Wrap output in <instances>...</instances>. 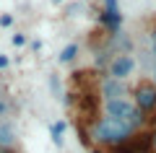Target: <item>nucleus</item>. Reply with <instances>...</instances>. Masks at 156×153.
Here are the masks:
<instances>
[{
  "instance_id": "nucleus-7",
  "label": "nucleus",
  "mask_w": 156,
  "mask_h": 153,
  "mask_svg": "<svg viewBox=\"0 0 156 153\" xmlns=\"http://www.w3.org/2000/svg\"><path fill=\"white\" fill-rule=\"evenodd\" d=\"M65 120H60V122H52L50 125V135H52V140L57 143V145H62V132H65Z\"/></svg>"
},
{
  "instance_id": "nucleus-16",
  "label": "nucleus",
  "mask_w": 156,
  "mask_h": 153,
  "mask_svg": "<svg viewBox=\"0 0 156 153\" xmlns=\"http://www.w3.org/2000/svg\"><path fill=\"white\" fill-rule=\"evenodd\" d=\"M0 114H5V104L3 101H0Z\"/></svg>"
},
{
  "instance_id": "nucleus-8",
  "label": "nucleus",
  "mask_w": 156,
  "mask_h": 153,
  "mask_svg": "<svg viewBox=\"0 0 156 153\" xmlns=\"http://www.w3.org/2000/svg\"><path fill=\"white\" fill-rule=\"evenodd\" d=\"M76 55H78V42H70L60 52V62H73V60H76Z\"/></svg>"
},
{
  "instance_id": "nucleus-17",
  "label": "nucleus",
  "mask_w": 156,
  "mask_h": 153,
  "mask_svg": "<svg viewBox=\"0 0 156 153\" xmlns=\"http://www.w3.org/2000/svg\"><path fill=\"white\" fill-rule=\"evenodd\" d=\"M154 83H156V68H154Z\"/></svg>"
},
{
  "instance_id": "nucleus-14",
  "label": "nucleus",
  "mask_w": 156,
  "mask_h": 153,
  "mask_svg": "<svg viewBox=\"0 0 156 153\" xmlns=\"http://www.w3.org/2000/svg\"><path fill=\"white\" fill-rule=\"evenodd\" d=\"M151 151H156V127H154V132H151Z\"/></svg>"
},
{
  "instance_id": "nucleus-6",
  "label": "nucleus",
  "mask_w": 156,
  "mask_h": 153,
  "mask_svg": "<svg viewBox=\"0 0 156 153\" xmlns=\"http://www.w3.org/2000/svg\"><path fill=\"white\" fill-rule=\"evenodd\" d=\"M16 148V127L11 122H0V151Z\"/></svg>"
},
{
  "instance_id": "nucleus-2",
  "label": "nucleus",
  "mask_w": 156,
  "mask_h": 153,
  "mask_svg": "<svg viewBox=\"0 0 156 153\" xmlns=\"http://www.w3.org/2000/svg\"><path fill=\"white\" fill-rule=\"evenodd\" d=\"M104 117L117 122H125L133 132H138L146 125V114L138 106L130 101V99H117V101H104Z\"/></svg>"
},
{
  "instance_id": "nucleus-15",
  "label": "nucleus",
  "mask_w": 156,
  "mask_h": 153,
  "mask_svg": "<svg viewBox=\"0 0 156 153\" xmlns=\"http://www.w3.org/2000/svg\"><path fill=\"white\" fill-rule=\"evenodd\" d=\"M151 49H154V52H156V29H154V31H151Z\"/></svg>"
},
{
  "instance_id": "nucleus-1",
  "label": "nucleus",
  "mask_w": 156,
  "mask_h": 153,
  "mask_svg": "<svg viewBox=\"0 0 156 153\" xmlns=\"http://www.w3.org/2000/svg\"><path fill=\"white\" fill-rule=\"evenodd\" d=\"M133 135L135 132L130 130L125 122L109 120V117H99V120L91 125V132H89V137L96 143V145H109V148H120Z\"/></svg>"
},
{
  "instance_id": "nucleus-4",
  "label": "nucleus",
  "mask_w": 156,
  "mask_h": 153,
  "mask_svg": "<svg viewBox=\"0 0 156 153\" xmlns=\"http://www.w3.org/2000/svg\"><path fill=\"white\" fill-rule=\"evenodd\" d=\"M99 93L104 101H117V99H128L130 96V88L125 81H120V78H109L104 75L99 83Z\"/></svg>"
},
{
  "instance_id": "nucleus-18",
  "label": "nucleus",
  "mask_w": 156,
  "mask_h": 153,
  "mask_svg": "<svg viewBox=\"0 0 156 153\" xmlns=\"http://www.w3.org/2000/svg\"><path fill=\"white\" fill-rule=\"evenodd\" d=\"M52 3H62V0H52Z\"/></svg>"
},
{
  "instance_id": "nucleus-11",
  "label": "nucleus",
  "mask_w": 156,
  "mask_h": 153,
  "mask_svg": "<svg viewBox=\"0 0 156 153\" xmlns=\"http://www.w3.org/2000/svg\"><path fill=\"white\" fill-rule=\"evenodd\" d=\"M50 88H52V93L57 96V91H60V83H57V78H55V75H50Z\"/></svg>"
},
{
  "instance_id": "nucleus-10",
  "label": "nucleus",
  "mask_w": 156,
  "mask_h": 153,
  "mask_svg": "<svg viewBox=\"0 0 156 153\" xmlns=\"http://www.w3.org/2000/svg\"><path fill=\"white\" fill-rule=\"evenodd\" d=\"M11 42H13V47H23L26 44V34H13Z\"/></svg>"
},
{
  "instance_id": "nucleus-9",
  "label": "nucleus",
  "mask_w": 156,
  "mask_h": 153,
  "mask_svg": "<svg viewBox=\"0 0 156 153\" xmlns=\"http://www.w3.org/2000/svg\"><path fill=\"white\" fill-rule=\"evenodd\" d=\"M101 13H107V16H120V3L117 0H101Z\"/></svg>"
},
{
  "instance_id": "nucleus-13",
  "label": "nucleus",
  "mask_w": 156,
  "mask_h": 153,
  "mask_svg": "<svg viewBox=\"0 0 156 153\" xmlns=\"http://www.w3.org/2000/svg\"><path fill=\"white\" fill-rule=\"evenodd\" d=\"M5 68H8V57L0 55V70H5Z\"/></svg>"
},
{
  "instance_id": "nucleus-12",
  "label": "nucleus",
  "mask_w": 156,
  "mask_h": 153,
  "mask_svg": "<svg viewBox=\"0 0 156 153\" xmlns=\"http://www.w3.org/2000/svg\"><path fill=\"white\" fill-rule=\"evenodd\" d=\"M11 23H13V16H8V13L0 16V26H11Z\"/></svg>"
},
{
  "instance_id": "nucleus-19",
  "label": "nucleus",
  "mask_w": 156,
  "mask_h": 153,
  "mask_svg": "<svg viewBox=\"0 0 156 153\" xmlns=\"http://www.w3.org/2000/svg\"><path fill=\"white\" fill-rule=\"evenodd\" d=\"M91 153H101V151H91Z\"/></svg>"
},
{
  "instance_id": "nucleus-3",
  "label": "nucleus",
  "mask_w": 156,
  "mask_h": 153,
  "mask_svg": "<svg viewBox=\"0 0 156 153\" xmlns=\"http://www.w3.org/2000/svg\"><path fill=\"white\" fill-rule=\"evenodd\" d=\"M133 104L138 106L143 114L156 112V83L154 81H140L133 88Z\"/></svg>"
},
{
  "instance_id": "nucleus-5",
  "label": "nucleus",
  "mask_w": 156,
  "mask_h": 153,
  "mask_svg": "<svg viewBox=\"0 0 156 153\" xmlns=\"http://www.w3.org/2000/svg\"><path fill=\"white\" fill-rule=\"evenodd\" d=\"M133 70H135V60H133V55L128 52V55H115V57H112V60H109V68H107V75L125 81Z\"/></svg>"
}]
</instances>
